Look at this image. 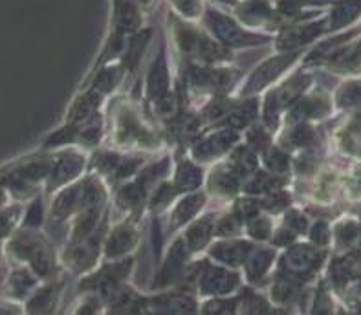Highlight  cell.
Returning a JSON list of instances; mask_svg holds the SVG:
<instances>
[{"label":"cell","instance_id":"1","mask_svg":"<svg viewBox=\"0 0 361 315\" xmlns=\"http://www.w3.org/2000/svg\"><path fill=\"white\" fill-rule=\"evenodd\" d=\"M164 143H167L164 132L149 123L140 99L125 94H116L112 97L109 127L110 149L119 152H156L164 149Z\"/></svg>","mask_w":361,"mask_h":315},{"label":"cell","instance_id":"2","mask_svg":"<svg viewBox=\"0 0 361 315\" xmlns=\"http://www.w3.org/2000/svg\"><path fill=\"white\" fill-rule=\"evenodd\" d=\"M167 39L180 61L224 66L235 63V54L220 44L200 23H191L167 11Z\"/></svg>","mask_w":361,"mask_h":315},{"label":"cell","instance_id":"3","mask_svg":"<svg viewBox=\"0 0 361 315\" xmlns=\"http://www.w3.org/2000/svg\"><path fill=\"white\" fill-rule=\"evenodd\" d=\"M180 79L195 99H209L213 96H235L246 72L235 64L213 66V64L180 61L176 63Z\"/></svg>","mask_w":361,"mask_h":315},{"label":"cell","instance_id":"4","mask_svg":"<svg viewBox=\"0 0 361 315\" xmlns=\"http://www.w3.org/2000/svg\"><path fill=\"white\" fill-rule=\"evenodd\" d=\"M200 24L215 37L220 44L226 46L233 54L235 51L252 50V48L271 46V42H274V35L250 30L229 9L216 8V6L206 4Z\"/></svg>","mask_w":361,"mask_h":315},{"label":"cell","instance_id":"5","mask_svg":"<svg viewBox=\"0 0 361 315\" xmlns=\"http://www.w3.org/2000/svg\"><path fill=\"white\" fill-rule=\"evenodd\" d=\"M307 50L295 51H274L270 57L262 59L255 64L250 72L244 75L240 87H238L237 97H253L262 96L264 92L279 85L286 75L293 72L301 64Z\"/></svg>","mask_w":361,"mask_h":315},{"label":"cell","instance_id":"6","mask_svg":"<svg viewBox=\"0 0 361 315\" xmlns=\"http://www.w3.org/2000/svg\"><path fill=\"white\" fill-rule=\"evenodd\" d=\"M323 264H325L323 247L298 240L290 247L283 249V255L275 264V275H281L299 286H305L307 283H310L312 277L321 270Z\"/></svg>","mask_w":361,"mask_h":315},{"label":"cell","instance_id":"7","mask_svg":"<svg viewBox=\"0 0 361 315\" xmlns=\"http://www.w3.org/2000/svg\"><path fill=\"white\" fill-rule=\"evenodd\" d=\"M176 66L173 63V51L167 35L161 37L160 44L156 48L154 57L149 63L145 79H143L142 105L151 106L158 99L173 92L176 82Z\"/></svg>","mask_w":361,"mask_h":315},{"label":"cell","instance_id":"8","mask_svg":"<svg viewBox=\"0 0 361 315\" xmlns=\"http://www.w3.org/2000/svg\"><path fill=\"white\" fill-rule=\"evenodd\" d=\"M134 266H136L134 257H125L119 261H103V264L94 268L90 273L82 275V279L79 280V290L82 293H97L106 304L119 288L128 284L127 280L134 271Z\"/></svg>","mask_w":361,"mask_h":315},{"label":"cell","instance_id":"9","mask_svg":"<svg viewBox=\"0 0 361 315\" xmlns=\"http://www.w3.org/2000/svg\"><path fill=\"white\" fill-rule=\"evenodd\" d=\"M197 293L188 290H161L152 295H140L134 315H198Z\"/></svg>","mask_w":361,"mask_h":315},{"label":"cell","instance_id":"10","mask_svg":"<svg viewBox=\"0 0 361 315\" xmlns=\"http://www.w3.org/2000/svg\"><path fill=\"white\" fill-rule=\"evenodd\" d=\"M240 143H243V132L238 130L222 127L207 128L206 132L189 145L188 154L197 163L206 167V165H213L228 158L229 152Z\"/></svg>","mask_w":361,"mask_h":315},{"label":"cell","instance_id":"11","mask_svg":"<svg viewBox=\"0 0 361 315\" xmlns=\"http://www.w3.org/2000/svg\"><path fill=\"white\" fill-rule=\"evenodd\" d=\"M238 290H243V275L238 273V270L216 264L209 257L200 259L197 295L204 299L231 297Z\"/></svg>","mask_w":361,"mask_h":315},{"label":"cell","instance_id":"12","mask_svg":"<svg viewBox=\"0 0 361 315\" xmlns=\"http://www.w3.org/2000/svg\"><path fill=\"white\" fill-rule=\"evenodd\" d=\"M329 35V24H326V11L323 15L302 23L288 24L283 30L275 33L271 50L274 51H295L308 50L312 44H316L323 37Z\"/></svg>","mask_w":361,"mask_h":315},{"label":"cell","instance_id":"13","mask_svg":"<svg viewBox=\"0 0 361 315\" xmlns=\"http://www.w3.org/2000/svg\"><path fill=\"white\" fill-rule=\"evenodd\" d=\"M336 112L334 97L326 88L314 87L284 114L283 127L298 123H319Z\"/></svg>","mask_w":361,"mask_h":315},{"label":"cell","instance_id":"14","mask_svg":"<svg viewBox=\"0 0 361 315\" xmlns=\"http://www.w3.org/2000/svg\"><path fill=\"white\" fill-rule=\"evenodd\" d=\"M142 240L140 218L123 216L118 224L110 226L103 244V261H119L125 257H133Z\"/></svg>","mask_w":361,"mask_h":315},{"label":"cell","instance_id":"15","mask_svg":"<svg viewBox=\"0 0 361 315\" xmlns=\"http://www.w3.org/2000/svg\"><path fill=\"white\" fill-rule=\"evenodd\" d=\"M231 13L246 27L255 32L274 35L283 27L279 13L275 11L274 0H240Z\"/></svg>","mask_w":361,"mask_h":315},{"label":"cell","instance_id":"16","mask_svg":"<svg viewBox=\"0 0 361 315\" xmlns=\"http://www.w3.org/2000/svg\"><path fill=\"white\" fill-rule=\"evenodd\" d=\"M243 183V176L231 165V161L224 158V160L211 165V169L206 174V185H204V189L209 194V198L231 204L235 198L240 197Z\"/></svg>","mask_w":361,"mask_h":315},{"label":"cell","instance_id":"17","mask_svg":"<svg viewBox=\"0 0 361 315\" xmlns=\"http://www.w3.org/2000/svg\"><path fill=\"white\" fill-rule=\"evenodd\" d=\"M191 253H189L188 246H185V240L180 237H176L173 240V244L167 249V255L164 259V264L160 266V270L156 271L154 283H152L151 290L152 292H161V290H171L176 288V284L182 279L183 271L188 268V264L191 262Z\"/></svg>","mask_w":361,"mask_h":315},{"label":"cell","instance_id":"18","mask_svg":"<svg viewBox=\"0 0 361 315\" xmlns=\"http://www.w3.org/2000/svg\"><path fill=\"white\" fill-rule=\"evenodd\" d=\"M257 244L250 238H219L215 244L207 247V257L216 264H222L231 270H243L247 257Z\"/></svg>","mask_w":361,"mask_h":315},{"label":"cell","instance_id":"19","mask_svg":"<svg viewBox=\"0 0 361 315\" xmlns=\"http://www.w3.org/2000/svg\"><path fill=\"white\" fill-rule=\"evenodd\" d=\"M206 167L189 158L188 151H180L174 156V169L171 182L176 187L178 194H189V192L200 191L206 185Z\"/></svg>","mask_w":361,"mask_h":315},{"label":"cell","instance_id":"20","mask_svg":"<svg viewBox=\"0 0 361 315\" xmlns=\"http://www.w3.org/2000/svg\"><path fill=\"white\" fill-rule=\"evenodd\" d=\"M326 72L334 73L343 79L361 78V39L356 37L353 41L341 44L334 54L321 66Z\"/></svg>","mask_w":361,"mask_h":315},{"label":"cell","instance_id":"21","mask_svg":"<svg viewBox=\"0 0 361 315\" xmlns=\"http://www.w3.org/2000/svg\"><path fill=\"white\" fill-rule=\"evenodd\" d=\"M209 194L206 189L200 191L189 192V194H182L178 200L174 202L169 213V231L176 233L180 229H185L192 220H197L198 216L204 215V211L209 202Z\"/></svg>","mask_w":361,"mask_h":315},{"label":"cell","instance_id":"22","mask_svg":"<svg viewBox=\"0 0 361 315\" xmlns=\"http://www.w3.org/2000/svg\"><path fill=\"white\" fill-rule=\"evenodd\" d=\"M334 0H274L275 11L279 13L283 27L288 24L310 20L323 15ZM281 27V30H283Z\"/></svg>","mask_w":361,"mask_h":315},{"label":"cell","instance_id":"23","mask_svg":"<svg viewBox=\"0 0 361 315\" xmlns=\"http://www.w3.org/2000/svg\"><path fill=\"white\" fill-rule=\"evenodd\" d=\"M216 213H204L197 220H192L188 228L183 229L182 238L185 240L191 257H198L207 252V247L213 244L215 237V224H216Z\"/></svg>","mask_w":361,"mask_h":315},{"label":"cell","instance_id":"24","mask_svg":"<svg viewBox=\"0 0 361 315\" xmlns=\"http://www.w3.org/2000/svg\"><path fill=\"white\" fill-rule=\"evenodd\" d=\"M261 105L262 96L237 97L233 109L229 110L228 116L215 127L233 128V130H238V132H244L246 128H250L261 119Z\"/></svg>","mask_w":361,"mask_h":315},{"label":"cell","instance_id":"25","mask_svg":"<svg viewBox=\"0 0 361 315\" xmlns=\"http://www.w3.org/2000/svg\"><path fill=\"white\" fill-rule=\"evenodd\" d=\"M112 197H114L112 198V204H114V207L121 215L137 216V218L147 209V202H149V192L134 178L116 185Z\"/></svg>","mask_w":361,"mask_h":315},{"label":"cell","instance_id":"26","mask_svg":"<svg viewBox=\"0 0 361 315\" xmlns=\"http://www.w3.org/2000/svg\"><path fill=\"white\" fill-rule=\"evenodd\" d=\"M275 264H277V249L274 246L257 244L247 257L246 264L243 266L244 279L252 286H262Z\"/></svg>","mask_w":361,"mask_h":315},{"label":"cell","instance_id":"27","mask_svg":"<svg viewBox=\"0 0 361 315\" xmlns=\"http://www.w3.org/2000/svg\"><path fill=\"white\" fill-rule=\"evenodd\" d=\"M106 101L109 99L101 92H97L96 88H81V90H78L68 112H66V123L79 125L82 121H87L92 116H96L97 112L103 110Z\"/></svg>","mask_w":361,"mask_h":315},{"label":"cell","instance_id":"28","mask_svg":"<svg viewBox=\"0 0 361 315\" xmlns=\"http://www.w3.org/2000/svg\"><path fill=\"white\" fill-rule=\"evenodd\" d=\"M361 23V0H334L326 9L329 35L347 32Z\"/></svg>","mask_w":361,"mask_h":315},{"label":"cell","instance_id":"29","mask_svg":"<svg viewBox=\"0 0 361 315\" xmlns=\"http://www.w3.org/2000/svg\"><path fill=\"white\" fill-rule=\"evenodd\" d=\"M88 173V156L79 151H68L61 158L54 171L55 187L64 185V183L78 182L82 174Z\"/></svg>","mask_w":361,"mask_h":315},{"label":"cell","instance_id":"30","mask_svg":"<svg viewBox=\"0 0 361 315\" xmlns=\"http://www.w3.org/2000/svg\"><path fill=\"white\" fill-rule=\"evenodd\" d=\"M152 37H154V27L152 26H145L143 30H140V32L130 39V42H128L127 46V51H125L123 57L119 59V63L127 68L130 78H134L137 73V70H140V66H142L143 57H145V51L147 48H149V44H151Z\"/></svg>","mask_w":361,"mask_h":315},{"label":"cell","instance_id":"31","mask_svg":"<svg viewBox=\"0 0 361 315\" xmlns=\"http://www.w3.org/2000/svg\"><path fill=\"white\" fill-rule=\"evenodd\" d=\"M275 304L257 288H244L238 295V315H271Z\"/></svg>","mask_w":361,"mask_h":315},{"label":"cell","instance_id":"32","mask_svg":"<svg viewBox=\"0 0 361 315\" xmlns=\"http://www.w3.org/2000/svg\"><path fill=\"white\" fill-rule=\"evenodd\" d=\"M336 112H350L361 106V78L345 79L332 94Z\"/></svg>","mask_w":361,"mask_h":315},{"label":"cell","instance_id":"33","mask_svg":"<svg viewBox=\"0 0 361 315\" xmlns=\"http://www.w3.org/2000/svg\"><path fill=\"white\" fill-rule=\"evenodd\" d=\"M261 167L281 176H292V152L274 143L261 154Z\"/></svg>","mask_w":361,"mask_h":315},{"label":"cell","instance_id":"34","mask_svg":"<svg viewBox=\"0 0 361 315\" xmlns=\"http://www.w3.org/2000/svg\"><path fill=\"white\" fill-rule=\"evenodd\" d=\"M275 220L274 216L268 213H259V215L252 216L244 226V235L255 244L270 242L275 231Z\"/></svg>","mask_w":361,"mask_h":315},{"label":"cell","instance_id":"35","mask_svg":"<svg viewBox=\"0 0 361 315\" xmlns=\"http://www.w3.org/2000/svg\"><path fill=\"white\" fill-rule=\"evenodd\" d=\"M259 204H261L262 213H268L271 216L283 215L284 211L293 207V192L288 187L277 189L259 198Z\"/></svg>","mask_w":361,"mask_h":315},{"label":"cell","instance_id":"36","mask_svg":"<svg viewBox=\"0 0 361 315\" xmlns=\"http://www.w3.org/2000/svg\"><path fill=\"white\" fill-rule=\"evenodd\" d=\"M243 143L252 149L253 152L261 156L262 152L271 147L275 143V136L261 123V121H257L255 125H252L250 128H246L243 132Z\"/></svg>","mask_w":361,"mask_h":315},{"label":"cell","instance_id":"37","mask_svg":"<svg viewBox=\"0 0 361 315\" xmlns=\"http://www.w3.org/2000/svg\"><path fill=\"white\" fill-rule=\"evenodd\" d=\"M244 233V220L235 213L231 207L226 209L222 215L216 216L215 237L216 238H235Z\"/></svg>","mask_w":361,"mask_h":315},{"label":"cell","instance_id":"38","mask_svg":"<svg viewBox=\"0 0 361 315\" xmlns=\"http://www.w3.org/2000/svg\"><path fill=\"white\" fill-rule=\"evenodd\" d=\"M279 226L290 229L292 233H295L299 238H301L308 233V228H310V218H308V215L305 213V211L293 206V207H290L288 211H284L283 215H281Z\"/></svg>","mask_w":361,"mask_h":315},{"label":"cell","instance_id":"39","mask_svg":"<svg viewBox=\"0 0 361 315\" xmlns=\"http://www.w3.org/2000/svg\"><path fill=\"white\" fill-rule=\"evenodd\" d=\"M167 4L171 11L191 23H200L204 8H206L204 0H167Z\"/></svg>","mask_w":361,"mask_h":315},{"label":"cell","instance_id":"40","mask_svg":"<svg viewBox=\"0 0 361 315\" xmlns=\"http://www.w3.org/2000/svg\"><path fill=\"white\" fill-rule=\"evenodd\" d=\"M198 315H238V297L206 299Z\"/></svg>","mask_w":361,"mask_h":315},{"label":"cell","instance_id":"41","mask_svg":"<svg viewBox=\"0 0 361 315\" xmlns=\"http://www.w3.org/2000/svg\"><path fill=\"white\" fill-rule=\"evenodd\" d=\"M106 304L97 293L85 292L72 315H105Z\"/></svg>","mask_w":361,"mask_h":315},{"label":"cell","instance_id":"42","mask_svg":"<svg viewBox=\"0 0 361 315\" xmlns=\"http://www.w3.org/2000/svg\"><path fill=\"white\" fill-rule=\"evenodd\" d=\"M63 286H64L63 283H55L42 292L41 297L37 299V302H41V304H39V307H41L39 315L54 314L55 308H57V302H59L61 299V293H63Z\"/></svg>","mask_w":361,"mask_h":315},{"label":"cell","instance_id":"43","mask_svg":"<svg viewBox=\"0 0 361 315\" xmlns=\"http://www.w3.org/2000/svg\"><path fill=\"white\" fill-rule=\"evenodd\" d=\"M308 240H310V244H314V246L317 247H326L330 242V226L326 220L319 218L316 220L314 224L308 228V233H307Z\"/></svg>","mask_w":361,"mask_h":315},{"label":"cell","instance_id":"44","mask_svg":"<svg viewBox=\"0 0 361 315\" xmlns=\"http://www.w3.org/2000/svg\"><path fill=\"white\" fill-rule=\"evenodd\" d=\"M310 315H332V301H330L325 284H319L316 295L312 299Z\"/></svg>","mask_w":361,"mask_h":315},{"label":"cell","instance_id":"45","mask_svg":"<svg viewBox=\"0 0 361 315\" xmlns=\"http://www.w3.org/2000/svg\"><path fill=\"white\" fill-rule=\"evenodd\" d=\"M133 2L137 6V8L142 9L145 15L154 11V9L158 8V4H160V0H133Z\"/></svg>","mask_w":361,"mask_h":315},{"label":"cell","instance_id":"46","mask_svg":"<svg viewBox=\"0 0 361 315\" xmlns=\"http://www.w3.org/2000/svg\"><path fill=\"white\" fill-rule=\"evenodd\" d=\"M206 4H211V6H216V8H222V9H231L235 8V6L240 2V0H204Z\"/></svg>","mask_w":361,"mask_h":315},{"label":"cell","instance_id":"47","mask_svg":"<svg viewBox=\"0 0 361 315\" xmlns=\"http://www.w3.org/2000/svg\"><path fill=\"white\" fill-rule=\"evenodd\" d=\"M357 26H360V39H361V23H360V24H357Z\"/></svg>","mask_w":361,"mask_h":315}]
</instances>
